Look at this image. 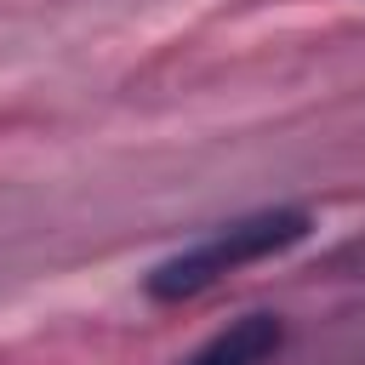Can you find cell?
<instances>
[{
    "label": "cell",
    "mask_w": 365,
    "mask_h": 365,
    "mask_svg": "<svg viewBox=\"0 0 365 365\" xmlns=\"http://www.w3.org/2000/svg\"><path fill=\"white\" fill-rule=\"evenodd\" d=\"M308 211H262V217H245V222H228L217 234H205L200 245L165 257L154 274H148V297L154 302H182V297H200L205 285H217L222 274L245 268V262H262V257H279L291 251L302 234H308Z\"/></svg>",
    "instance_id": "obj_1"
},
{
    "label": "cell",
    "mask_w": 365,
    "mask_h": 365,
    "mask_svg": "<svg viewBox=\"0 0 365 365\" xmlns=\"http://www.w3.org/2000/svg\"><path fill=\"white\" fill-rule=\"evenodd\" d=\"M285 342V325L279 314H245L234 325H222L205 348L188 354V365H268Z\"/></svg>",
    "instance_id": "obj_2"
}]
</instances>
